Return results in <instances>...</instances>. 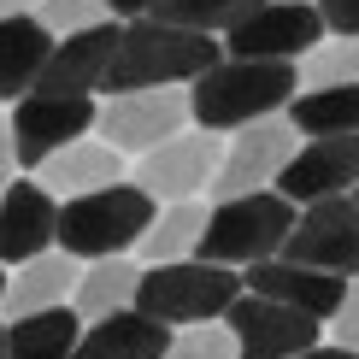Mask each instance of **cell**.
Segmentation results:
<instances>
[{
	"instance_id": "obj_36",
	"label": "cell",
	"mask_w": 359,
	"mask_h": 359,
	"mask_svg": "<svg viewBox=\"0 0 359 359\" xmlns=\"http://www.w3.org/2000/svg\"><path fill=\"white\" fill-rule=\"evenodd\" d=\"M0 301H6V271H0Z\"/></svg>"
},
{
	"instance_id": "obj_4",
	"label": "cell",
	"mask_w": 359,
	"mask_h": 359,
	"mask_svg": "<svg viewBox=\"0 0 359 359\" xmlns=\"http://www.w3.org/2000/svg\"><path fill=\"white\" fill-rule=\"evenodd\" d=\"M294 212L301 206L289 201V194L277 189H248V194H224L212 201V212H206V236H201V259L212 265H236V271H248L253 259H271L283 253L294 230Z\"/></svg>"
},
{
	"instance_id": "obj_24",
	"label": "cell",
	"mask_w": 359,
	"mask_h": 359,
	"mask_svg": "<svg viewBox=\"0 0 359 359\" xmlns=\"http://www.w3.org/2000/svg\"><path fill=\"white\" fill-rule=\"evenodd\" d=\"M283 112H289V124L301 136H359V83L301 88Z\"/></svg>"
},
{
	"instance_id": "obj_13",
	"label": "cell",
	"mask_w": 359,
	"mask_h": 359,
	"mask_svg": "<svg viewBox=\"0 0 359 359\" xmlns=\"http://www.w3.org/2000/svg\"><path fill=\"white\" fill-rule=\"evenodd\" d=\"M277 194H289L294 206L324 201V194H353L359 189V136H306L294 147V159L277 171Z\"/></svg>"
},
{
	"instance_id": "obj_5",
	"label": "cell",
	"mask_w": 359,
	"mask_h": 359,
	"mask_svg": "<svg viewBox=\"0 0 359 359\" xmlns=\"http://www.w3.org/2000/svg\"><path fill=\"white\" fill-rule=\"evenodd\" d=\"M242 289H248V283H242L236 265H212V259H201V253H189V259L147 265L142 283H136V306L147 312V318L183 330V324L224 318V306H230Z\"/></svg>"
},
{
	"instance_id": "obj_8",
	"label": "cell",
	"mask_w": 359,
	"mask_h": 359,
	"mask_svg": "<svg viewBox=\"0 0 359 359\" xmlns=\"http://www.w3.org/2000/svg\"><path fill=\"white\" fill-rule=\"evenodd\" d=\"M189 95L183 88H124V95H107L100 100V142H112L118 154H147L165 136L189 130Z\"/></svg>"
},
{
	"instance_id": "obj_3",
	"label": "cell",
	"mask_w": 359,
	"mask_h": 359,
	"mask_svg": "<svg viewBox=\"0 0 359 359\" xmlns=\"http://www.w3.org/2000/svg\"><path fill=\"white\" fill-rule=\"evenodd\" d=\"M159 201L147 194L136 177H118L107 189H88V194H71L59 206V236L53 248L77 253V259H107V253H130L142 242V230L154 224Z\"/></svg>"
},
{
	"instance_id": "obj_14",
	"label": "cell",
	"mask_w": 359,
	"mask_h": 359,
	"mask_svg": "<svg viewBox=\"0 0 359 359\" xmlns=\"http://www.w3.org/2000/svg\"><path fill=\"white\" fill-rule=\"evenodd\" d=\"M59 236V194L41 189L36 177L18 183L12 177L0 189V265H24L36 253H48Z\"/></svg>"
},
{
	"instance_id": "obj_6",
	"label": "cell",
	"mask_w": 359,
	"mask_h": 359,
	"mask_svg": "<svg viewBox=\"0 0 359 359\" xmlns=\"http://www.w3.org/2000/svg\"><path fill=\"white\" fill-rule=\"evenodd\" d=\"M224 324L236 336V359H289V353L312 348V341H324V324L312 312L283 306V301L253 294V289H242L224 306Z\"/></svg>"
},
{
	"instance_id": "obj_29",
	"label": "cell",
	"mask_w": 359,
	"mask_h": 359,
	"mask_svg": "<svg viewBox=\"0 0 359 359\" xmlns=\"http://www.w3.org/2000/svg\"><path fill=\"white\" fill-rule=\"evenodd\" d=\"M330 336L341 348H359V277H348V289H341V306L330 312Z\"/></svg>"
},
{
	"instance_id": "obj_12",
	"label": "cell",
	"mask_w": 359,
	"mask_h": 359,
	"mask_svg": "<svg viewBox=\"0 0 359 359\" xmlns=\"http://www.w3.org/2000/svg\"><path fill=\"white\" fill-rule=\"evenodd\" d=\"M95 95H41V88H29L18 95V107H12V142H18V165L36 171L48 154H59L65 142H77L95 130Z\"/></svg>"
},
{
	"instance_id": "obj_16",
	"label": "cell",
	"mask_w": 359,
	"mask_h": 359,
	"mask_svg": "<svg viewBox=\"0 0 359 359\" xmlns=\"http://www.w3.org/2000/svg\"><path fill=\"white\" fill-rule=\"evenodd\" d=\"M242 283L253 294H271V301L283 306H301L312 312V318H330V312L341 306V289H348V277H336V271H318V265H301V259H289V253H271V259H253Z\"/></svg>"
},
{
	"instance_id": "obj_23",
	"label": "cell",
	"mask_w": 359,
	"mask_h": 359,
	"mask_svg": "<svg viewBox=\"0 0 359 359\" xmlns=\"http://www.w3.org/2000/svg\"><path fill=\"white\" fill-rule=\"evenodd\" d=\"M136 283H142V265L124 259V253H107V259H88L77 289H71V306L83 312V324L107 318V312H124L136 306Z\"/></svg>"
},
{
	"instance_id": "obj_32",
	"label": "cell",
	"mask_w": 359,
	"mask_h": 359,
	"mask_svg": "<svg viewBox=\"0 0 359 359\" xmlns=\"http://www.w3.org/2000/svg\"><path fill=\"white\" fill-rule=\"evenodd\" d=\"M289 359H359V348H341V341H312V348H301V353H289Z\"/></svg>"
},
{
	"instance_id": "obj_22",
	"label": "cell",
	"mask_w": 359,
	"mask_h": 359,
	"mask_svg": "<svg viewBox=\"0 0 359 359\" xmlns=\"http://www.w3.org/2000/svg\"><path fill=\"white\" fill-rule=\"evenodd\" d=\"M206 212H212V201H159L154 224H147L142 242H136V259L142 265L189 259V253L201 248V236H206Z\"/></svg>"
},
{
	"instance_id": "obj_25",
	"label": "cell",
	"mask_w": 359,
	"mask_h": 359,
	"mask_svg": "<svg viewBox=\"0 0 359 359\" xmlns=\"http://www.w3.org/2000/svg\"><path fill=\"white\" fill-rule=\"evenodd\" d=\"M259 6H265V0H159L154 18L201 29V36H224V29H236L242 18H253Z\"/></svg>"
},
{
	"instance_id": "obj_9",
	"label": "cell",
	"mask_w": 359,
	"mask_h": 359,
	"mask_svg": "<svg viewBox=\"0 0 359 359\" xmlns=\"http://www.w3.org/2000/svg\"><path fill=\"white\" fill-rule=\"evenodd\" d=\"M283 253L301 265H318V271L336 277H359V201L353 194H324V201H306L294 212V230Z\"/></svg>"
},
{
	"instance_id": "obj_20",
	"label": "cell",
	"mask_w": 359,
	"mask_h": 359,
	"mask_svg": "<svg viewBox=\"0 0 359 359\" xmlns=\"http://www.w3.org/2000/svg\"><path fill=\"white\" fill-rule=\"evenodd\" d=\"M53 53V29L36 18V12H18V18H0V100H18L36 88L41 65Z\"/></svg>"
},
{
	"instance_id": "obj_11",
	"label": "cell",
	"mask_w": 359,
	"mask_h": 359,
	"mask_svg": "<svg viewBox=\"0 0 359 359\" xmlns=\"http://www.w3.org/2000/svg\"><path fill=\"white\" fill-rule=\"evenodd\" d=\"M324 41V12L312 0H265L253 18L224 29V53L236 59H301Z\"/></svg>"
},
{
	"instance_id": "obj_26",
	"label": "cell",
	"mask_w": 359,
	"mask_h": 359,
	"mask_svg": "<svg viewBox=\"0 0 359 359\" xmlns=\"http://www.w3.org/2000/svg\"><path fill=\"white\" fill-rule=\"evenodd\" d=\"M301 88H324V83H359V36H330L312 53H301Z\"/></svg>"
},
{
	"instance_id": "obj_10",
	"label": "cell",
	"mask_w": 359,
	"mask_h": 359,
	"mask_svg": "<svg viewBox=\"0 0 359 359\" xmlns=\"http://www.w3.org/2000/svg\"><path fill=\"white\" fill-rule=\"evenodd\" d=\"M224 159V136L218 130H177L159 147L136 154V183L154 201H194L201 189H212V171Z\"/></svg>"
},
{
	"instance_id": "obj_28",
	"label": "cell",
	"mask_w": 359,
	"mask_h": 359,
	"mask_svg": "<svg viewBox=\"0 0 359 359\" xmlns=\"http://www.w3.org/2000/svg\"><path fill=\"white\" fill-rule=\"evenodd\" d=\"M36 18L53 29V41L59 36H77V29H88V24H107L112 12L100 6V0H36Z\"/></svg>"
},
{
	"instance_id": "obj_15",
	"label": "cell",
	"mask_w": 359,
	"mask_h": 359,
	"mask_svg": "<svg viewBox=\"0 0 359 359\" xmlns=\"http://www.w3.org/2000/svg\"><path fill=\"white\" fill-rule=\"evenodd\" d=\"M118 29L124 24L107 18V24L77 29V36H59L53 53H48V65H41V77H36V88L41 95H95V88L107 83V71H112Z\"/></svg>"
},
{
	"instance_id": "obj_19",
	"label": "cell",
	"mask_w": 359,
	"mask_h": 359,
	"mask_svg": "<svg viewBox=\"0 0 359 359\" xmlns=\"http://www.w3.org/2000/svg\"><path fill=\"white\" fill-rule=\"evenodd\" d=\"M77 277H83V265H77V253H65V248H48V253H36V259H24L18 271L6 277V301H0V312L6 318H24V312H41V306H59V301H71V289H77Z\"/></svg>"
},
{
	"instance_id": "obj_1",
	"label": "cell",
	"mask_w": 359,
	"mask_h": 359,
	"mask_svg": "<svg viewBox=\"0 0 359 359\" xmlns=\"http://www.w3.org/2000/svg\"><path fill=\"white\" fill-rule=\"evenodd\" d=\"M294 95H301V65H289V59H236V53H224L218 65H206L201 77L189 83V112H194L201 130L230 136V130L253 124V118L283 112Z\"/></svg>"
},
{
	"instance_id": "obj_34",
	"label": "cell",
	"mask_w": 359,
	"mask_h": 359,
	"mask_svg": "<svg viewBox=\"0 0 359 359\" xmlns=\"http://www.w3.org/2000/svg\"><path fill=\"white\" fill-rule=\"evenodd\" d=\"M18 12H36V0H0V18H18Z\"/></svg>"
},
{
	"instance_id": "obj_31",
	"label": "cell",
	"mask_w": 359,
	"mask_h": 359,
	"mask_svg": "<svg viewBox=\"0 0 359 359\" xmlns=\"http://www.w3.org/2000/svg\"><path fill=\"white\" fill-rule=\"evenodd\" d=\"M12 171H18V142H12V118H0V189L12 183Z\"/></svg>"
},
{
	"instance_id": "obj_21",
	"label": "cell",
	"mask_w": 359,
	"mask_h": 359,
	"mask_svg": "<svg viewBox=\"0 0 359 359\" xmlns=\"http://www.w3.org/2000/svg\"><path fill=\"white\" fill-rule=\"evenodd\" d=\"M77 336H83V312L71 301L24 312V318L6 324V359H71Z\"/></svg>"
},
{
	"instance_id": "obj_37",
	"label": "cell",
	"mask_w": 359,
	"mask_h": 359,
	"mask_svg": "<svg viewBox=\"0 0 359 359\" xmlns=\"http://www.w3.org/2000/svg\"><path fill=\"white\" fill-rule=\"evenodd\" d=\"M353 201H359V189H353Z\"/></svg>"
},
{
	"instance_id": "obj_30",
	"label": "cell",
	"mask_w": 359,
	"mask_h": 359,
	"mask_svg": "<svg viewBox=\"0 0 359 359\" xmlns=\"http://www.w3.org/2000/svg\"><path fill=\"white\" fill-rule=\"evenodd\" d=\"M312 6L324 12V29H336V36H359V0H312Z\"/></svg>"
},
{
	"instance_id": "obj_33",
	"label": "cell",
	"mask_w": 359,
	"mask_h": 359,
	"mask_svg": "<svg viewBox=\"0 0 359 359\" xmlns=\"http://www.w3.org/2000/svg\"><path fill=\"white\" fill-rule=\"evenodd\" d=\"M100 6H107L112 18H147V12H154L159 0H100Z\"/></svg>"
},
{
	"instance_id": "obj_18",
	"label": "cell",
	"mask_w": 359,
	"mask_h": 359,
	"mask_svg": "<svg viewBox=\"0 0 359 359\" xmlns=\"http://www.w3.org/2000/svg\"><path fill=\"white\" fill-rule=\"evenodd\" d=\"M130 159L118 154L112 142H100V136H77V142H65L59 154H48L36 165V183L41 189H53L59 201H71V194H88V189H107L124 177Z\"/></svg>"
},
{
	"instance_id": "obj_17",
	"label": "cell",
	"mask_w": 359,
	"mask_h": 359,
	"mask_svg": "<svg viewBox=\"0 0 359 359\" xmlns=\"http://www.w3.org/2000/svg\"><path fill=\"white\" fill-rule=\"evenodd\" d=\"M165 348H171V324L147 318L142 306H124L88 324L71 359H165Z\"/></svg>"
},
{
	"instance_id": "obj_2",
	"label": "cell",
	"mask_w": 359,
	"mask_h": 359,
	"mask_svg": "<svg viewBox=\"0 0 359 359\" xmlns=\"http://www.w3.org/2000/svg\"><path fill=\"white\" fill-rule=\"evenodd\" d=\"M224 48L218 36H201V29H183V24H165V18H130L118 29V53H112V71H107V95H124V88H183L194 83L206 65H218Z\"/></svg>"
},
{
	"instance_id": "obj_35",
	"label": "cell",
	"mask_w": 359,
	"mask_h": 359,
	"mask_svg": "<svg viewBox=\"0 0 359 359\" xmlns=\"http://www.w3.org/2000/svg\"><path fill=\"white\" fill-rule=\"evenodd\" d=\"M0 359H6V324H0Z\"/></svg>"
},
{
	"instance_id": "obj_7",
	"label": "cell",
	"mask_w": 359,
	"mask_h": 359,
	"mask_svg": "<svg viewBox=\"0 0 359 359\" xmlns=\"http://www.w3.org/2000/svg\"><path fill=\"white\" fill-rule=\"evenodd\" d=\"M294 147H301V130H294L289 118H277V112L230 130L224 159L212 171V201H224V194H248V189H271L277 171L294 159Z\"/></svg>"
},
{
	"instance_id": "obj_27",
	"label": "cell",
	"mask_w": 359,
	"mask_h": 359,
	"mask_svg": "<svg viewBox=\"0 0 359 359\" xmlns=\"http://www.w3.org/2000/svg\"><path fill=\"white\" fill-rule=\"evenodd\" d=\"M165 359H236V336H230V324H218V318L183 324V330H171Z\"/></svg>"
}]
</instances>
